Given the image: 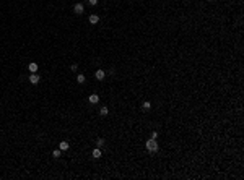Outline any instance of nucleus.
I'll list each match as a JSON object with an SVG mask.
<instances>
[{"mask_svg":"<svg viewBox=\"0 0 244 180\" xmlns=\"http://www.w3.org/2000/svg\"><path fill=\"white\" fill-rule=\"evenodd\" d=\"M145 146H147V149H148L150 153H156L158 151V143H156V140H153V138H150V140L147 141Z\"/></svg>","mask_w":244,"mask_h":180,"instance_id":"nucleus-1","label":"nucleus"},{"mask_svg":"<svg viewBox=\"0 0 244 180\" xmlns=\"http://www.w3.org/2000/svg\"><path fill=\"white\" fill-rule=\"evenodd\" d=\"M73 12L77 13V15H81V13L85 12V5H83V3H75V5H73Z\"/></svg>","mask_w":244,"mask_h":180,"instance_id":"nucleus-2","label":"nucleus"},{"mask_svg":"<svg viewBox=\"0 0 244 180\" xmlns=\"http://www.w3.org/2000/svg\"><path fill=\"white\" fill-rule=\"evenodd\" d=\"M94 78L98 79V81H103V79L106 78V71H104V70H96V73H94Z\"/></svg>","mask_w":244,"mask_h":180,"instance_id":"nucleus-3","label":"nucleus"},{"mask_svg":"<svg viewBox=\"0 0 244 180\" xmlns=\"http://www.w3.org/2000/svg\"><path fill=\"white\" fill-rule=\"evenodd\" d=\"M39 75L37 73H31V76H29V83L31 84H37V83H39Z\"/></svg>","mask_w":244,"mask_h":180,"instance_id":"nucleus-4","label":"nucleus"},{"mask_svg":"<svg viewBox=\"0 0 244 180\" xmlns=\"http://www.w3.org/2000/svg\"><path fill=\"white\" fill-rule=\"evenodd\" d=\"M28 68H29L31 73H37V70H39V65H37L36 62H31V63L28 65Z\"/></svg>","mask_w":244,"mask_h":180,"instance_id":"nucleus-5","label":"nucleus"},{"mask_svg":"<svg viewBox=\"0 0 244 180\" xmlns=\"http://www.w3.org/2000/svg\"><path fill=\"white\" fill-rule=\"evenodd\" d=\"M88 21H90L91 25H96V23L99 21V16L96 15V13H91V15H90V18H88Z\"/></svg>","mask_w":244,"mask_h":180,"instance_id":"nucleus-6","label":"nucleus"},{"mask_svg":"<svg viewBox=\"0 0 244 180\" xmlns=\"http://www.w3.org/2000/svg\"><path fill=\"white\" fill-rule=\"evenodd\" d=\"M88 101H90V104H98L99 102V96L98 94H90Z\"/></svg>","mask_w":244,"mask_h":180,"instance_id":"nucleus-7","label":"nucleus"},{"mask_svg":"<svg viewBox=\"0 0 244 180\" xmlns=\"http://www.w3.org/2000/svg\"><path fill=\"white\" fill-rule=\"evenodd\" d=\"M91 156H93V159H99L103 156V153H101V149H99V148H96V149H93Z\"/></svg>","mask_w":244,"mask_h":180,"instance_id":"nucleus-8","label":"nucleus"},{"mask_svg":"<svg viewBox=\"0 0 244 180\" xmlns=\"http://www.w3.org/2000/svg\"><path fill=\"white\" fill-rule=\"evenodd\" d=\"M85 81H86V76H85L83 73H78L77 75V83H78V84H83Z\"/></svg>","mask_w":244,"mask_h":180,"instance_id":"nucleus-9","label":"nucleus"},{"mask_svg":"<svg viewBox=\"0 0 244 180\" xmlns=\"http://www.w3.org/2000/svg\"><path fill=\"white\" fill-rule=\"evenodd\" d=\"M68 148H70V144H68V141H62V143L59 144V149H60V151H67Z\"/></svg>","mask_w":244,"mask_h":180,"instance_id":"nucleus-10","label":"nucleus"},{"mask_svg":"<svg viewBox=\"0 0 244 180\" xmlns=\"http://www.w3.org/2000/svg\"><path fill=\"white\" fill-rule=\"evenodd\" d=\"M150 109H152V102L145 101V102L142 104V110H145V112H147V110H150Z\"/></svg>","mask_w":244,"mask_h":180,"instance_id":"nucleus-11","label":"nucleus"},{"mask_svg":"<svg viewBox=\"0 0 244 180\" xmlns=\"http://www.w3.org/2000/svg\"><path fill=\"white\" fill-rule=\"evenodd\" d=\"M99 114H101L103 117H106V115H108V114H109V109H108V107H106V106H103L101 109H99Z\"/></svg>","mask_w":244,"mask_h":180,"instance_id":"nucleus-12","label":"nucleus"},{"mask_svg":"<svg viewBox=\"0 0 244 180\" xmlns=\"http://www.w3.org/2000/svg\"><path fill=\"white\" fill-rule=\"evenodd\" d=\"M60 154H62V151H60V149H54V151H52V157H56V159H59V157H60Z\"/></svg>","mask_w":244,"mask_h":180,"instance_id":"nucleus-13","label":"nucleus"},{"mask_svg":"<svg viewBox=\"0 0 244 180\" xmlns=\"http://www.w3.org/2000/svg\"><path fill=\"white\" fill-rule=\"evenodd\" d=\"M96 146H98V148H103V146H104V138H98V141H96Z\"/></svg>","mask_w":244,"mask_h":180,"instance_id":"nucleus-14","label":"nucleus"},{"mask_svg":"<svg viewBox=\"0 0 244 180\" xmlns=\"http://www.w3.org/2000/svg\"><path fill=\"white\" fill-rule=\"evenodd\" d=\"M88 3H90L91 7H94V5H98V0H88Z\"/></svg>","mask_w":244,"mask_h":180,"instance_id":"nucleus-15","label":"nucleus"},{"mask_svg":"<svg viewBox=\"0 0 244 180\" xmlns=\"http://www.w3.org/2000/svg\"><path fill=\"white\" fill-rule=\"evenodd\" d=\"M70 70H72V71H77V70H78V65H77V63H73V65L70 67Z\"/></svg>","mask_w":244,"mask_h":180,"instance_id":"nucleus-16","label":"nucleus"},{"mask_svg":"<svg viewBox=\"0 0 244 180\" xmlns=\"http://www.w3.org/2000/svg\"><path fill=\"white\" fill-rule=\"evenodd\" d=\"M152 138H153V140H156V138H158V131H153V133H152Z\"/></svg>","mask_w":244,"mask_h":180,"instance_id":"nucleus-17","label":"nucleus"},{"mask_svg":"<svg viewBox=\"0 0 244 180\" xmlns=\"http://www.w3.org/2000/svg\"><path fill=\"white\" fill-rule=\"evenodd\" d=\"M208 2H212V0H208Z\"/></svg>","mask_w":244,"mask_h":180,"instance_id":"nucleus-18","label":"nucleus"}]
</instances>
